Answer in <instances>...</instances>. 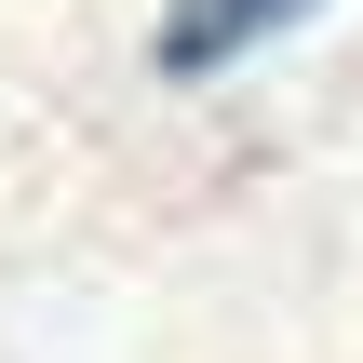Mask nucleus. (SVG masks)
I'll return each instance as SVG.
<instances>
[{"instance_id": "f257e3e1", "label": "nucleus", "mask_w": 363, "mask_h": 363, "mask_svg": "<svg viewBox=\"0 0 363 363\" xmlns=\"http://www.w3.org/2000/svg\"><path fill=\"white\" fill-rule=\"evenodd\" d=\"M323 0H162V40H148V67L162 81H216V67H242V54H269L283 27H310Z\"/></svg>"}]
</instances>
